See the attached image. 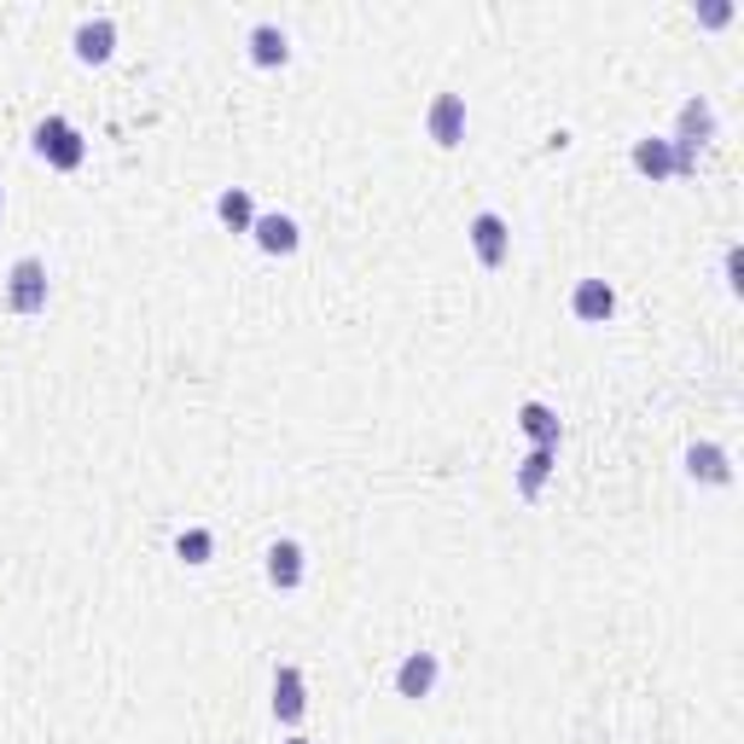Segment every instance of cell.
<instances>
[{
  "mask_svg": "<svg viewBox=\"0 0 744 744\" xmlns=\"http://www.w3.org/2000/svg\"><path fill=\"white\" fill-rule=\"evenodd\" d=\"M210 547H216V541H210V529H186L180 541H175V552L186 558V565H204V558H210Z\"/></svg>",
  "mask_w": 744,
  "mask_h": 744,
  "instance_id": "18",
  "label": "cell"
},
{
  "mask_svg": "<svg viewBox=\"0 0 744 744\" xmlns=\"http://www.w3.org/2000/svg\"><path fill=\"white\" fill-rule=\"evenodd\" d=\"M111 47H117V24H111V18H88V24L76 30V53L88 58V65H106Z\"/></svg>",
  "mask_w": 744,
  "mask_h": 744,
  "instance_id": "11",
  "label": "cell"
},
{
  "mask_svg": "<svg viewBox=\"0 0 744 744\" xmlns=\"http://www.w3.org/2000/svg\"><path fill=\"white\" fill-rule=\"evenodd\" d=\"M251 58H256V65H285V58H292V41H285V30H280V24H256V30H251Z\"/></svg>",
  "mask_w": 744,
  "mask_h": 744,
  "instance_id": "15",
  "label": "cell"
},
{
  "mask_svg": "<svg viewBox=\"0 0 744 744\" xmlns=\"http://www.w3.org/2000/svg\"><path fill=\"white\" fill-rule=\"evenodd\" d=\"M570 308H576V320H611L616 315V292L605 280H582L570 292Z\"/></svg>",
  "mask_w": 744,
  "mask_h": 744,
  "instance_id": "9",
  "label": "cell"
},
{
  "mask_svg": "<svg viewBox=\"0 0 744 744\" xmlns=\"http://www.w3.org/2000/svg\"><path fill=\"white\" fill-rule=\"evenodd\" d=\"M738 274H744V256H738V251H727V285H733V292H738V285H744Z\"/></svg>",
  "mask_w": 744,
  "mask_h": 744,
  "instance_id": "20",
  "label": "cell"
},
{
  "mask_svg": "<svg viewBox=\"0 0 744 744\" xmlns=\"http://www.w3.org/2000/svg\"><path fill=\"white\" fill-rule=\"evenodd\" d=\"M518 425L529 430L535 448H558V413H552L547 402H524V407H518Z\"/></svg>",
  "mask_w": 744,
  "mask_h": 744,
  "instance_id": "14",
  "label": "cell"
},
{
  "mask_svg": "<svg viewBox=\"0 0 744 744\" xmlns=\"http://www.w3.org/2000/svg\"><path fill=\"white\" fill-rule=\"evenodd\" d=\"M303 710H308L303 675H297L292 664H280V669H274V715H280V721H303Z\"/></svg>",
  "mask_w": 744,
  "mask_h": 744,
  "instance_id": "10",
  "label": "cell"
},
{
  "mask_svg": "<svg viewBox=\"0 0 744 744\" xmlns=\"http://www.w3.org/2000/svg\"><path fill=\"white\" fill-rule=\"evenodd\" d=\"M437 652H407L402 669H396V692L402 698H430V687H437Z\"/></svg>",
  "mask_w": 744,
  "mask_h": 744,
  "instance_id": "6",
  "label": "cell"
},
{
  "mask_svg": "<svg viewBox=\"0 0 744 744\" xmlns=\"http://www.w3.org/2000/svg\"><path fill=\"white\" fill-rule=\"evenodd\" d=\"M425 129H430L437 146H460V140H466V99L460 94H437V99H430Z\"/></svg>",
  "mask_w": 744,
  "mask_h": 744,
  "instance_id": "4",
  "label": "cell"
},
{
  "mask_svg": "<svg viewBox=\"0 0 744 744\" xmlns=\"http://www.w3.org/2000/svg\"><path fill=\"white\" fill-rule=\"evenodd\" d=\"M267 582H274V588H297L303 582V547L297 541H274V547H267Z\"/></svg>",
  "mask_w": 744,
  "mask_h": 744,
  "instance_id": "12",
  "label": "cell"
},
{
  "mask_svg": "<svg viewBox=\"0 0 744 744\" xmlns=\"http://www.w3.org/2000/svg\"><path fill=\"white\" fill-rule=\"evenodd\" d=\"M7 297H12L18 315H41V308H47V262H41V256H18L12 280H7Z\"/></svg>",
  "mask_w": 744,
  "mask_h": 744,
  "instance_id": "2",
  "label": "cell"
},
{
  "mask_svg": "<svg viewBox=\"0 0 744 744\" xmlns=\"http://www.w3.org/2000/svg\"><path fill=\"white\" fill-rule=\"evenodd\" d=\"M698 18L715 30V24H727V18H733V7H727V0H710V7H698Z\"/></svg>",
  "mask_w": 744,
  "mask_h": 744,
  "instance_id": "19",
  "label": "cell"
},
{
  "mask_svg": "<svg viewBox=\"0 0 744 744\" xmlns=\"http://www.w3.org/2000/svg\"><path fill=\"white\" fill-rule=\"evenodd\" d=\"M634 169H639V175H652V180L675 175V152H669V140H657V134L634 140Z\"/></svg>",
  "mask_w": 744,
  "mask_h": 744,
  "instance_id": "13",
  "label": "cell"
},
{
  "mask_svg": "<svg viewBox=\"0 0 744 744\" xmlns=\"http://www.w3.org/2000/svg\"><path fill=\"white\" fill-rule=\"evenodd\" d=\"M285 744H315V738H285Z\"/></svg>",
  "mask_w": 744,
  "mask_h": 744,
  "instance_id": "21",
  "label": "cell"
},
{
  "mask_svg": "<svg viewBox=\"0 0 744 744\" xmlns=\"http://www.w3.org/2000/svg\"><path fill=\"white\" fill-rule=\"evenodd\" d=\"M35 152L47 157L53 169H76V163L88 157V146H81V134L70 129L65 117H47V122H41V129H35Z\"/></svg>",
  "mask_w": 744,
  "mask_h": 744,
  "instance_id": "3",
  "label": "cell"
},
{
  "mask_svg": "<svg viewBox=\"0 0 744 744\" xmlns=\"http://www.w3.org/2000/svg\"><path fill=\"white\" fill-rule=\"evenodd\" d=\"M687 471H692V478L698 483H733V453L727 448H715V442H692L687 448Z\"/></svg>",
  "mask_w": 744,
  "mask_h": 744,
  "instance_id": "7",
  "label": "cell"
},
{
  "mask_svg": "<svg viewBox=\"0 0 744 744\" xmlns=\"http://www.w3.org/2000/svg\"><path fill=\"white\" fill-rule=\"evenodd\" d=\"M0 204H7V193H0Z\"/></svg>",
  "mask_w": 744,
  "mask_h": 744,
  "instance_id": "22",
  "label": "cell"
},
{
  "mask_svg": "<svg viewBox=\"0 0 744 744\" xmlns=\"http://www.w3.org/2000/svg\"><path fill=\"white\" fill-rule=\"evenodd\" d=\"M251 233H256L262 251H274V256H292L297 244H303V233H297V221H292V216H256V221H251Z\"/></svg>",
  "mask_w": 744,
  "mask_h": 744,
  "instance_id": "8",
  "label": "cell"
},
{
  "mask_svg": "<svg viewBox=\"0 0 744 744\" xmlns=\"http://www.w3.org/2000/svg\"><path fill=\"white\" fill-rule=\"evenodd\" d=\"M506 244H512V233H506V221L494 216V210H483L478 221H471V251H478L483 267H501L506 262Z\"/></svg>",
  "mask_w": 744,
  "mask_h": 744,
  "instance_id": "5",
  "label": "cell"
},
{
  "mask_svg": "<svg viewBox=\"0 0 744 744\" xmlns=\"http://www.w3.org/2000/svg\"><path fill=\"white\" fill-rule=\"evenodd\" d=\"M216 216L233 227V233H244V227L256 221V216H251V193H244V186H227V193L216 198Z\"/></svg>",
  "mask_w": 744,
  "mask_h": 744,
  "instance_id": "16",
  "label": "cell"
},
{
  "mask_svg": "<svg viewBox=\"0 0 744 744\" xmlns=\"http://www.w3.org/2000/svg\"><path fill=\"white\" fill-rule=\"evenodd\" d=\"M715 134V111L704 106V99H687L680 106V129L669 140V152H675V175H692L698 169V146Z\"/></svg>",
  "mask_w": 744,
  "mask_h": 744,
  "instance_id": "1",
  "label": "cell"
},
{
  "mask_svg": "<svg viewBox=\"0 0 744 744\" xmlns=\"http://www.w3.org/2000/svg\"><path fill=\"white\" fill-rule=\"evenodd\" d=\"M552 460H558V448H529V460L518 466V489L524 494H535L547 483V471H552Z\"/></svg>",
  "mask_w": 744,
  "mask_h": 744,
  "instance_id": "17",
  "label": "cell"
}]
</instances>
